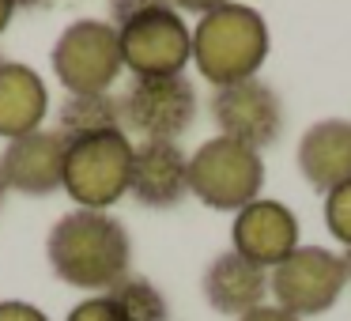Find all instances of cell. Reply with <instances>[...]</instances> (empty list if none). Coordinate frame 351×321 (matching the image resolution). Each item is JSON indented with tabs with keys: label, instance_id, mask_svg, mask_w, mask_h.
Here are the masks:
<instances>
[{
	"label": "cell",
	"instance_id": "cell-1",
	"mask_svg": "<svg viewBox=\"0 0 351 321\" xmlns=\"http://www.w3.org/2000/svg\"><path fill=\"white\" fill-rule=\"evenodd\" d=\"M46 257L57 280H64L69 287L102 295V291H114L129 276L132 242L125 223L114 219L110 212L76 208L53 223L46 238Z\"/></svg>",
	"mask_w": 351,
	"mask_h": 321
},
{
	"label": "cell",
	"instance_id": "cell-2",
	"mask_svg": "<svg viewBox=\"0 0 351 321\" xmlns=\"http://www.w3.org/2000/svg\"><path fill=\"white\" fill-rule=\"evenodd\" d=\"M268 57V23L250 4H223L193 27V64L212 87L257 80Z\"/></svg>",
	"mask_w": 351,
	"mask_h": 321
},
{
	"label": "cell",
	"instance_id": "cell-3",
	"mask_svg": "<svg viewBox=\"0 0 351 321\" xmlns=\"http://www.w3.org/2000/svg\"><path fill=\"white\" fill-rule=\"evenodd\" d=\"M132 140L125 129L95 132V136L69 140L64 152V182L61 189L69 200L87 212H106L129 193L132 170Z\"/></svg>",
	"mask_w": 351,
	"mask_h": 321
},
{
	"label": "cell",
	"instance_id": "cell-4",
	"mask_svg": "<svg viewBox=\"0 0 351 321\" xmlns=\"http://www.w3.org/2000/svg\"><path fill=\"white\" fill-rule=\"evenodd\" d=\"M265 159L261 152L227 136H212L189 155V193L215 212H242L261 197Z\"/></svg>",
	"mask_w": 351,
	"mask_h": 321
},
{
	"label": "cell",
	"instance_id": "cell-5",
	"mask_svg": "<svg viewBox=\"0 0 351 321\" xmlns=\"http://www.w3.org/2000/svg\"><path fill=\"white\" fill-rule=\"evenodd\" d=\"M117 42H121V61L132 72V80L185 76V64H193V27H185L174 4H159L121 23Z\"/></svg>",
	"mask_w": 351,
	"mask_h": 321
},
{
	"label": "cell",
	"instance_id": "cell-6",
	"mask_svg": "<svg viewBox=\"0 0 351 321\" xmlns=\"http://www.w3.org/2000/svg\"><path fill=\"white\" fill-rule=\"evenodd\" d=\"M343 287H348L343 257L325 246H298L287 261H280L268 272V295L276 298L280 310L295 313L298 321L332 310Z\"/></svg>",
	"mask_w": 351,
	"mask_h": 321
},
{
	"label": "cell",
	"instance_id": "cell-7",
	"mask_svg": "<svg viewBox=\"0 0 351 321\" xmlns=\"http://www.w3.org/2000/svg\"><path fill=\"white\" fill-rule=\"evenodd\" d=\"M53 76L69 95H99L110 91L121 76V42L117 27L102 19H76L53 46Z\"/></svg>",
	"mask_w": 351,
	"mask_h": 321
},
{
	"label": "cell",
	"instance_id": "cell-8",
	"mask_svg": "<svg viewBox=\"0 0 351 321\" xmlns=\"http://www.w3.org/2000/svg\"><path fill=\"white\" fill-rule=\"evenodd\" d=\"M197 110V87L185 76L132 80L121 99L125 129L140 132L144 140H170V144H178V136L193 129Z\"/></svg>",
	"mask_w": 351,
	"mask_h": 321
},
{
	"label": "cell",
	"instance_id": "cell-9",
	"mask_svg": "<svg viewBox=\"0 0 351 321\" xmlns=\"http://www.w3.org/2000/svg\"><path fill=\"white\" fill-rule=\"evenodd\" d=\"M208 110H212L219 136L238 140L253 152L272 147L283 132V102L265 80H242V84L230 87H215Z\"/></svg>",
	"mask_w": 351,
	"mask_h": 321
},
{
	"label": "cell",
	"instance_id": "cell-10",
	"mask_svg": "<svg viewBox=\"0 0 351 321\" xmlns=\"http://www.w3.org/2000/svg\"><path fill=\"white\" fill-rule=\"evenodd\" d=\"M298 219L287 204L280 200L257 197L253 204H245L242 212H234V227H230V250L242 253L245 261L268 268L272 272L280 261H287L298 250Z\"/></svg>",
	"mask_w": 351,
	"mask_h": 321
},
{
	"label": "cell",
	"instance_id": "cell-11",
	"mask_svg": "<svg viewBox=\"0 0 351 321\" xmlns=\"http://www.w3.org/2000/svg\"><path fill=\"white\" fill-rule=\"evenodd\" d=\"M64 152L69 140L57 129H38L19 140H8L0 155V174L4 185L23 197H49L64 182Z\"/></svg>",
	"mask_w": 351,
	"mask_h": 321
},
{
	"label": "cell",
	"instance_id": "cell-12",
	"mask_svg": "<svg viewBox=\"0 0 351 321\" xmlns=\"http://www.w3.org/2000/svg\"><path fill=\"white\" fill-rule=\"evenodd\" d=\"M129 193L144 208H174L189 197V155L170 140H144L132 147Z\"/></svg>",
	"mask_w": 351,
	"mask_h": 321
},
{
	"label": "cell",
	"instance_id": "cell-13",
	"mask_svg": "<svg viewBox=\"0 0 351 321\" xmlns=\"http://www.w3.org/2000/svg\"><path fill=\"white\" fill-rule=\"evenodd\" d=\"M204 298L215 313H227V318H245L250 310L265 306L268 295V268L245 261L242 253L227 250L204 268Z\"/></svg>",
	"mask_w": 351,
	"mask_h": 321
},
{
	"label": "cell",
	"instance_id": "cell-14",
	"mask_svg": "<svg viewBox=\"0 0 351 321\" xmlns=\"http://www.w3.org/2000/svg\"><path fill=\"white\" fill-rule=\"evenodd\" d=\"M298 170L317 193H332L336 185L351 182V121L325 117L310 125L298 140Z\"/></svg>",
	"mask_w": 351,
	"mask_h": 321
},
{
	"label": "cell",
	"instance_id": "cell-15",
	"mask_svg": "<svg viewBox=\"0 0 351 321\" xmlns=\"http://www.w3.org/2000/svg\"><path fill=\"white\" fill-rule=\"evenodd\" d=\"M49 110L46 80L19 61H0V136L19 140L38 132Z\"/></svg>",
	"mask_w": 351,
	"mask_h": 321
},
{
	"label": "cell",
	"instance_id": "cell-16",
	"mask_svg": "<svg viewBox=\"0 0 351 321\" xmlns=\"http://www.w3.org/2000/svg\"><path fill=\"white\" fill-rule=\"evenodd\" d=\"M125 129L121 99L110 91L99 95H69L57 110V132H64V140L95 136V132H114Z\"/></svg>",
	"mask_w": 351,
	"mask_h": 321
},
{
	"label": "cell",
	"instance_id": "cell-17",
	"mask_svg": "<svg viewBox=\"0 0 351 321\" xmlns=\"http://www.w3.org/2000/svg\"><path fill=\"white\" fill-rule=\"evenodd\" d=\"M110 295L121 306L125 321H170L167 295H162L152 280H144V276H125Z\"/></svg>",
	"mask_w": 351,
	"mask_h": 321
},
{
	"label": "cell",
	"instance_id": "cell-18",
	"mask_svg": "<svg viewBox=\"0 0 351 321\" xmlns=\"http://www.w3.org/2000/svg\"><path fill=\"white\" fill-rule=\"evenodd\" d=\"M325 227L336 242H343L351 250V182L325 193Z\"/></svg>",
	"mask_w": 351,
	"mask_h": 321
},
{
	"label": "cell",
	"instance_id": "cell-19",
	"mask_svg": "<svg viewBox=\"0 0 351 321\" xmlns=\"http://www.w3.org/2000/svg\"><path fill=\"white\" fill-rule=\"evenodd\" d=\"M64 321H125V313H121V306L114 302V295L102 291V295H87L84 302H76Z\"/></svg>",
	"mask_w": 351,
	"mask_h": 321
},
{
	"label": "cell",
	"instance_id": "cell-20",
	"mask_svg": "<svg viewBox=\"0 0 351 321\" xmlns=\"http://www.w3.org/2000/svg\"><path fill=\"white\" fill-rule=\"evenodd\" d=\"M159 4H170V0H110V16H114V27H121L144 12L159 8Z\"/></svg>",
	"mask_w": 351,
	"mask_h": 321
},
{
	"label": "cell",
	"instance_id": "cell-21",
	"mask_svg": "<svg viewBox=\"0 0 351 321\" xmlns=\"http://www.w3.org/2000/svg\"><path fill=\"white\" fill-rule=\"evenodd\" d=\"M0 321H49V318L34 302H23V298H4V302H0Z\"/></svg>",
	"mask_w": 351,
	"mask_h": 321
},
{
	"label": "cell",
	"instance_id": "cell-22",
	"mask_svg": "<svg viewBox=\"0 0 351 321\" xmlns=\"http://www.w3.org/2000/svg\"><path fill=\"white\" fill-rule=\"evenodd\" d=\"M238 321H298V318L287 313V310H280L276 302H265V306H257V310H250L245 318H238Z\"/></svg>",
	"mask_w": 351,
	"mask_h": 321
},
{
	"label": "cell",
	"instance_id": "cell-23",
	"mask_svg": "<svg viewBox=\"0 0 351 321\" xmlns=\"http://www.w3.org/2000/svg\"><path fill=\"white\" fill-rule=\"evenodd\" d=\"M178 12H193V16H208V12L223 8V4H234V0H170Z\"/></svg>",
	"mask_w": 351,
	"mask_h": 321
},
{
	"label": "cell",
	"instance_id": "cell-24",
	"mask_svg": "<svg viewBox=\"0 0 351 321\" xmlns=\"http://www.w3.org/2000/svg\"><path fill=\"white\" fill-rule=\"evenodd\" d=\"M12 16H16V4H12V0H0V34L8 31Z\"/></svg>",
	"mask_w": 351,
	"mask_h": 321
},
{
	"label": "cell",
	"instance_id": "cell-25",
	"mask_svg": "<svg viewBox=\"0 0 351 321\" xmlns=\"http://www.w3.org/2000/svg\"><path fill=\"white\" fill-rule=\"evenodd\" d=\"M12 4H16V8H42L46 0H12Z\"/></svg>",
	"mask_w": 351,
	"mask_h": 321
},
{
	"label": "cell",
	"instance_id": "cell-26",
	"mask_svg": "<svg viewBox=\"0 0 351 321\" xmlns=\"http://www.w3.org/2000/svg\"><path fill=\"white\" fill-rule=\"evenodd\" d=\"M4 197H8V185H4V174H0V208H4Z\"/></svg>",
	"mask_w": 351,
	"mask_h": 321
},
{
	"label": "cell",
	"instance_id": "cell-27",
	"mask_svg": "<svg viewBox=\"0 0 351 321\" xmlns=\"http://www.w3.org/2000/svg\"><path fill=\"white\" fill-rule=\"evenodd\" d=\"M343 268H348V283H351V250L343 253Z\"/></svg>",
	"mask_w": 351,
	"mask_h": 321
},
{
	"label": "cell",
	"instance_id": "cell-28",
	"mask_svg": "<svg viewBox=\"0 0 351 321\" xmlns=\"http://www.w3.org/2000/svg\"><path fill=\"white\" fill-rule=\"evenodd\" d=\"M0 61H4V57H0Z\"/></svg>",
	"mask_w": 351,
	"mask_h": 321
}]
</instances>
